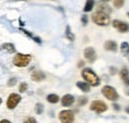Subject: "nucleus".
<instances>
[{
  "label": "nucleus",
  "mask_w": 129,
  "mask_h": 123,
  "mask_svg": "<svg viewBox=\"0 0 129 123\" xmlns=\"http://www.w3.org/2000/svg\"><path fill=\"white\" fill-rule=\"evenodd\" d=\"M81 77L84 78L87 84L92 85V86H97L100 83V79L96 76V74L89 68H85L81 71Z\"/></svg>",
  "instance_id": "nucleus-1"
},
{
  "label": "nucleus",
  "mask_w": 129,
  "mask_h": 123,
  "mask_svg": "<svg viewBox=\"0 0 129 123\" xmlns=\"http://www.w3.org/2000/svg\"><path fill=\"white\" fill-rule=\"evenodd\" d=\"M92 21L98 25V26H107L110 22V17L108 14L101 12V11H96L92 17H91Z\"/></svg>",
  "instance_id": "nucleus-2"
},
{
  "label": "nucleus",
  "mask_w": 129,
  "mask_h": 123,
  "mask_svg": "<svg viewBox=\"0 0 129 123\" xmlns=\"http://www.w3.org/2000/svg\"><path fill=\"white\" fill-rule=\"evenodd\" d=\"M32 60L31 55H25V54H17L13 59V64L18 68H25L27 67Z\"/></svg>",
  "instance_id": "nucleus-3"
},
{
  "label": "nucleus",
  "mask_w": 129,
  "mask_h": 123,
  "mask_svg": "<svg viewBox=\"0 0 129 123\" xmlns=\"http://www.w3.org/2000/svg\"><path fill=\"white\" fill-rule=\"evenodd\" d=\"M101 92L102 94L104 95V97L110 101H116L119 97L117 91L115 90V88L112 87V86H109V85H105L102 87L101 89Z\"/></svg>",
  "instance_id": "nucleus-4"
},
{
  "label": "nucleus",
  "mask_w": 129,
  "mask_h": 123,
  "mask_svg": "<svg viewBox=\"0 0 129 123\" xmlns=\"http://www.w3.org/2000/svg\"><path fill=\"white\" fill-rule=\"evenodd\" d=\"M59 119L62 123H73L75 120L74 112L72 110H63L59 113Z\"/></svg>",
  "instance_id": "nucleus-5"
},
{
  "label": "nucleus",
  "mask_w": 129,
  "mask_h": 123,
  "mask_svg": "<svg viewBox=\"0 0 129 123\" xmlns=\"http://www.w3.org/2000/svg\"><path fill=\"white\" fill-rule=\"evenodd\" d=\"M89 108H90V110H93L97 113H102L107 110V105L101 100H93Z\"/></svg>",
  "instance_id": "nucleus-6"
},
{
  "label": "nucleus",
  "mask_w": 129,
  "mask_h": 123,
  "mask_svg": "<svg viewBox=\"0 0 129 123\" xmlns=\"http://www.w3.org/2000/svg\"><path fill=\"white\" fill-rule=\"evenodd\" d=\"M20 100H21V96L19 94H17V93H11L9 95L8 99H7V102H6L7 107L9 108V109H14L18 105V103L20 102Z\"/></svg>",
  "instance_id": "nucleus-7"
},
{
  "label": "nucleus",
  "mask_w": 129,
  "mask_h": 123,
  "mask_svg": "<svg viewBox=\"0 0 129 123\" xmlns=\"http://www.w3.org/2000/svg\"><path fill=\"white\" fill-rule=\"evenodd\" d=\"M112 26L117 29L120 33H127L129 32V25L126 22L120 21V20H113Z\"/></svg>",
  "instance_id": "nucleus-8"
},
{
  "label": "nucleus",
  "mask_w": 129,
  "mask_h": 123,
  "mask_svg": "<svg viewBox=\"0 0 129 123\" xmlns=\"http://www.w3.org/2000/svg\"><path fill=\"white\" fill-rule=\"evenodd\" d=\"M83 56H84V58H85L87 61H89L90 63L94 61L95 59H96V53H95L94 49L91 48V47H87V48L84 49V51H83Z\"/></svg>",
  "instance_id": "nucleus-9"
},
{
  "label": "nucleus",
  "mask_w": 129,
  "mask_h": 123,
  "mask_svg": "<svg viewBox=\"0 0 129 123\" xmlns=\"http://www.w3.org/2000/svg\"><path fill=\"white\" fill-rule=\"evenodd\" d=\"M74 102H75V97L72 94H66L62 98V105L64 107H69L73 105Z\"/></svg>",
  "instance_id": "nucleus-10"
},
{
  "label": "nucleus",
  "mask_w": 129,
  "mask_h": 123,
  "mask_svg": "<svg viewBox=\"0 0 129 123\" xmlns=\"http://www.w3.org/2000/svg\"><path fill=\"white\" fill-rule=\"evenodd\" d=\"M31 78L34 81H41V80L46 78V76L42 71H35L31 75Z\"/></svg>",
  "instance_id": "nucleus-11"
},
{
  "label": "nucleus",
  "mask_w": 129,
  "mask_h": 123,
  "mask_svg": "<svg viewBox=\"0 0 129 123\" xmlns=\"http://www.w3.org/2000/svg\"><path fill=\"white\" fill-rule=\"evenodd\" d=\"M120 77L122 81L129 86V71L127 68H122L120 71Z\"/></svg>",
  "instance_id": "nucleus-12"
},
{
  "label": "nucleus",
  "mask_w": 129,
  "mask_h": 123,
  "mask_svg": "<svg viewBox=\"0 0 129 123\" xmlns=\"http://www.w3.org/2000/svg\"><path fill=\"white\" fill-rule=\"evenodd\" d=\"M104 49L109 52H116L117 51V44L114 41H106L104 43Z\"/></svg>",
  "instance_id": "nucleus-13"
},
{
  "label": "nucleus",
  "mask_w": 129,
  "mask_h": 123,
  "mask_svg": "<svg viewBox=\"0 0 129 123\" xmlns=\"http://www.w3.org/2000/svg\"><path fill=\"white\" fill-rule=\"evenodd\" d=\"M77 86H78L82 92H88L90 90L89 84H87L86 82H83V81H78V82H77Z\"/></svg>",
  "instance_id": "nucleus-14"
},
{
  "label": "nucleus",
  "mask_w": 129,
  "mask_h": 123,
  "mask_svg": "<svg viewBox=\"0 0 129 123\" xmlns=\"http://www.w3.org/2000/svg\"><path fill=\"white\" fill-rule=\"evenodd\" d=\"M120 51L123 56H128L129 55V44L127 42H122L120 45Z\"/></svg>",
  "instance_id": "nucleus-15"
},
{
  "label": "nucleus",
  "mask_w": 129,
  "mask_h": 123,
  "mask_svg": "<svg viewBox=\"0 0 129 123\" xmlns=\"http://www.w3.org/2000/svg\"><path fill=\"white\" fill-rule=\"evenodd\" d=\"M1 48L3 49V50H6L8 53H14L15 52V47L13 44H11V43H5V44H3Z\"/></svg>",
  "instance_id": "nucleus-16"
},
{
  "label": "nucleus",
  "mask_w": 129,
  "mask_h": 123,
  "mask_svg": "<svg viewBox=\"0 0 129 123\" xmlns=\"http://www.w3.org/2000/svg\"><path fill=\"white\" fill-rule=\"evenodd\" d=\"M59 96L57 95V94H54V93H52V94H49L48 96H47V100H48L50 103H53V104H55V103H57L58 101H59Z\"/></svg>",
  "instance_id": "nucleus-17"
},
{
  "label": "nucleus",
  "mask_w": 129,
  "mask_h": 123,
  "mask_svg": "<svg viewBox=\"0 0 129 123\" xmlns=\"http://www.w3.org/2000/svg\"><path fill=\"white\" fill-rule=\"evenodd\" d=\"M93 5H94V2L91 1V0H88L85 2V5H84V8H83V11L84 12H90L93 8Z\"/></svg>",
  "instance_id": "nucleus-18"
},
{
  "label": "nucleus",
  "mask_w": 129,
  "mask_h": 123,
  "mask_svg": "<svg viewBox=\"0 0 129 123\" xmlns=\"http://www.w3.org/2000/svg\"><path fill=\"white\" fill-rule=\"evenodd\" d=\"M66 35H67V38H68L70 41H74V40H75V35L72 33L71 28H70L69 26L67 27V30H66Z\"/></svg>",
  "instance_id": "nucleus-19"
},
{
  "label": "nucleus",
  "mask_w": 129,
  "mask_h": 123,
  "mask_svg": "<svg viewBox=\"0 0 129 123\" xmlns=\"http://www.w3.org/2000/svg\"><path fill=\"white\" fill-rule=\"evenodd\" d=\"M35 110H36V113L37 114H42L43 111H44V106L42 103H37L36 104V107H35Z\"/></svg>",
  "instance_id": "nucleus-20"
},
{
  "label": "nucleus",
  "mask_w": 129,
  "mask_h": 123,
  "mask_svg": "<svg viewBox=\"0 0 129 123\" xmlns=\"http://www.w3.org/2000/svg\"><path fill=\"white\" fill-rule=\"evenodd\" d=\"M27 88H28V84H27V82H21V83L19 84V91L21 92V93H23V92L26 91Z\"/></svg>",
  "instance_id": "nucleus-21"
},
{
  "label": "nucleus",
  "mask_w": 129,
  "mask_h": 123,
  "mask_svg": "<svg viewBox=\"0 0 129 123\" xmlns=\"http://www.w3.org/2000/svg\"><path fill=\"white\" fill-rule=\"evenodd\" d=\"M113 6L116 7V8H121L123 5H124V1L123 0H115L113 1Z\"/></svg>",
  "instance_id": "nucleus-22"
},
{
  "label": "nucleus",
  "mask_w": 129,
  "mask_h": 123,
  "mask_svg": "<svg viewBox=\"0 0 129 123\" xmlns=\"http://www.w3.org/2000/svg\"><path fill=\"white\" fill-rule=\"evenodd\" d=\"M86 102H87V97H85V96H81V97L79 98V104H80V105H84Z\"/></svg>",
  "instance_id": "nucleus-23"
},
{
  "label": "nucleus",
  "mask_w": 129,
  "mask_h": 123,
  "mask_svg": "<svg viewBox=\"0 0 129 123\" xmlns=\"http://www.w3.org/2000/svg\"><path fill=\"white\" fill-rule=\"evenodd\" d=\"M24 123H37V121H36V119H35V118H33V117H29V118H27V119L24 121Z\"/></svg>",
  "instance_id": "nucleus-24"
},
{
  "label": "nucleus",
  "mask_w": 129,
  "mask_h": 123,
  "mask_svg": "<svg viewBox=\"0 0 129 123\" xmlns=\"http://www.w3.org/2000/svg\"><path fill=\"white\" fill-rule=\"evenodd\" d=\"M16 78H11V79H9L8 80V85L9 86H13L15 83H16Z\"/></svg>",
  "instance_id": "nucleus-25"
},
{
  "label": "nucleus",
  "mask_w": 129,
  "mask_h": 123,
  "mask_svg": "<svg viewBox=\"0 0 129 123\" xmlns=\"http://www.w3.org/2000/svg\"><path fill=\"white\" fill-rule=\"evenodd\" d=\"M81 21H82V24H83V25H86V24H87V16H86V15L82 16Z\"/></svg>",
  "instance_id": "nucleus-26"
},
{
  "label": "nucleus",
  "mask_w": 129,
  "mask_h": 123,
  "mask_svg": "<svg viewBox=\"0 0 129 123\" xmlns=\"http://www.w3.org/2000/svg\"><path fill=\"white\" fill-rule=\"evenodd\" d=\"M113 107H114V109H116V110H119V109H120L119 105H117L116 103H113Z\"/></svg>",
  "instance_id": "nucleus-27"
},
{
  "label": "nucleus",
  "mask_w": 129,
  "mask_h": 123,
  "mask_svg": "<svg viewBox=\"0 0 129 123\" xmlns=\"http://www.w3.org/2000/svg\"><path fill=\"white\" fill-rule=\"evenodd\" d=\"M0 123H11L9 120H6V119H3V120H1L0 121Z\"/></svg>",
  "instance_id": "nucleus-28"
},
{
  "label": "nucleus",
  "mask_w": 129,
  "mask_h": 123,
  "mask_svg": "<svg viewBox=\"0 0 129 123\" xmlns=\"http://www.w3.org/2000/svg\"><path fill=\"white\" fill-rule=\"evenodd\" d=\"M126 111H127V112H128V113H129V106H128V107H127V108H126Z\"/></svg>",
  "instance_id": "nucleus-29"
},
{
  "label": "nucleus",
  "mask_w": 129,
  "mask_h": 123,
  "mask_svg": "<svg viewBox=\"0 0 129 123\" xmlns=\"http://www.w3.org/2000/svg\"><path fill=\"white\" fill-rule=\"evenodd\" d=\"M1 102H2V100H1V98H0V104H1Z\"/></svg>",
  "instance_id": "nucleus-30"
},
{
  "label": "nucleus",
  "mask_w": 129,
  "mask_h": 123,
  "mask_svg": "<svg viewBox=\"0 0 129 123\" xmlns=\"http://www.w3.org/2000/svg\"><path fill=\"white\" fill-rule=\"evenodd\" d=\"M127 15H128V17H129V12H128V13H127Z\"/></svg>",
  "instance_id": "nucleus-31"
}]
</instances>
